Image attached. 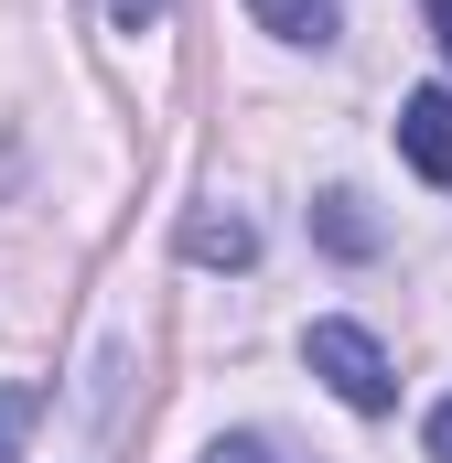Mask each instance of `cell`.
<instances>
[{"label": "cell", "instance_id": "obj_1", "mask_svg": "<svg viewBox=\"0 0 452 463\" xmlns=\"http://www.w3.org/2000/svg\"><path fill=\"white\" fill-rule=\"evenodd\" d=\"M302 355H313V377L334 388L355 420H388L399 410V366H388V345L366 335V324H344V313H324L313 335H302Z\"/></svg>", "mask_w": 452, "mask_h": 463}, {"label": "cell", "instance_id": "obj_2", "mask_svg": "<svg viewBox=\"0 0 452 463\" xmlns=\"http://www.w3.org/2000/svg\"><path fill=\"white\" fill-rule=\"evenodd\" d=\"M399 162L420 184H452V87H410L399 98Z\"/></svg>", "mask_w": 452, "mask_h": 463}, {"label": "cell", "instance_id": "obj_3", "mask_svg": "<svg viewBox=\"0 0 452 463\" xmlns=\"http://www.w3.org/2000/svg\"><path fill=\"white\" fill-rule=\"evenodd\" d=\"M184 259H194V269H248V259H259V227H248L237 205H194V216H184Z\"/></svg>", "mask_w": 452, "mask_h": 463}, {"label": "cell", "instance_id": "obj_4", "mask_svg": "<svg viewBox=\"0 0 452 463\" xmlns=\"http://www.w3.org/2000/svg\"><path fill=\"white\" fill-rule=\"evenodd\" d=\"M248 22L269 43H334L344 33V0H248Z\"/></svg>", "mask_w": 452, "mask_h": 463}, {"label": "cell", "instance_id": "obj_5", "mask_svg": "<svg viewBox=\"0 0 452 463\" xmlns=\"http://www.w3.org/2000/svg\"><path fill=\"white\" fill-rule=\"evenodd\" d=\"M313 237L334 248V259H377V216H366V194H313Z\"/></svg>", "mask_w": 452, "mask_h": 463}, {"label": "cell", "instance_id": "obj_6", "mask_svg": "<svg viewBox=\"0 0 452 463\" xmlns=\"http://www.w3.org/2000/svg\"><path fill=\"white\" fill-rule=\"evenodd\" d=\"M205 463H291V453H280L269 431H216V442H205Z\"/></svg>", "mask_w": 452, "mask_h": 463}, {"label": "cell", "instance_id": "obj_7", "mask_svg": "<svg viewBox=\"0 0 452 463\" xmlns=\"http://www.w3.org/2000/svg\"><path fill=\"white\" fill-rule=\"evenodd\" d=\"M33 410H43V399H33V388H0V463L22 453V431H33Z\"/></svg>", "mask_w": 452, "mask_h": 463}, {"label": "cell", "instance_id": "obj_8", "mask_svg": "<svg viewBox=\"0 0 452 463\" xmlns=\"http://www.w3.org/2000/svg\"><path fill=\"white\" fill-rule=\"evenodd\" d=\"M162 11H173V0H108V33H151Z\"/></svg>", "mask_w": 452, "mask_h": 463}, {"label": "cell", "instance_id": "obj_9", "mask_svg": "<svg viewBox=\"0 0 452 463\" xmlns=\"http://www.w3.org/2000/svg\"><path fill=\"white\" fill-rule=\"evenodd\" d=\"M420 442H431V463H452V399H431V420H420Z\"/></svg>", "mask_w": 452, "mask_h": 463}, {"label": "cell", "instance_id": "obj_10", "mask_svg": "<svg viewBox=\"0 0 452 463\" xmlns=\"http://www.w3.org/2000/svg\"><path fill=\"white\" fill-rule=\"evenodd\" d=\"M431 11V43H442V65H452V0H420Z\"/></svg>", "mask_w": 452, "mask_h": 463}]
</instances>
